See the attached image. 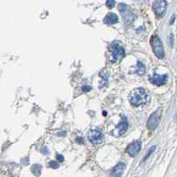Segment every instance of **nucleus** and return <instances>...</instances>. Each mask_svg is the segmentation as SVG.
<instances>
[{"mask_svg":"<svg viewBox=\"0 0 177 177\" xmlns=\"http://www.w3.org/2000/svg\"><path fill=\"white\" fill-rule=\"evenodd\" d=\"M150 94L147 93V91L144 88L139 87L131 92L129 95V101L133 106L139 107L147 104L150 101Z\"/></svg>","mask_w":177,"mask_h":177,"instance_id":"nucleus-1","label":"nucleus"},{"mask_svg":"<svg viewBox=\"0 0 177 177\" xmlns=\"http://www.w3.org/2000/svg\"><path fill=\"white\" fill-rule=\"evenodd\" d=\"M110 51L111 53L110 61L112 63H116L123 59L126 56V51L124 46L119 41H114L110 45Z\"/></svg>","mask_w":177,"mask_h":177,"instance_id":"nucleus-2","label":"nucleus"},{"mask_svg":"<svg viewBox=\"0 0 177 177\" xmlns=\"http://www.w3.org/2000/svg\"><path fill=\"white\" fill-rule=\"evenodd\" d=\"M150 43H151L154 54L159 59H163L165 57V51H164V46H163L160 37L158 35H153L151 37Z\"/></svg>","mask_w":177,"mask_h":177,"instance_id":"nucleus-3","label":"nucleus"},{"mask_svg":"<svg viewBox=\"0 0 177 177\" xmlns=\"http://www.w3.org/2000/svg\"><path fill=\"white\" fill-rule=\"evenodd\" d=\"M161 115H162V110L159 109L156 111H154L151 115L150 116L149 120L147 122V127H148L149 130L153 131V130H155L158 127L159 124V121H160Z\"/></svg>","mask_w":177,"mask_h":177,"instance_id":"nucleus-4","label":"nucleus"},{"mask_svg":"<svg viewBox=\"0 0 177 177\" xmlns=\"http://www.w3.org/2000/svg\"><path fill=\"white\" fill-rule=\"evenodd\" d=\"M167 2L165 0H158L153 2L152 8L158 18H160L165 15L167 11Z\"/></svg>","mask_w":177,"mask_h":177,"instance_id":"nucleus-5","label":"nucleus"},{"mask_svg":"<svg viewBox=\"0 0 177 177\" xmlns=\"http://www.w3.org/2000/svg\"><path fill=\"white\" fill-rule=\"evenodd\" d=\"M104 135L99 130H91L88 134V140L91 144H100L103 142Z\"/></svg>","mask_w":177,"mask_h":177,"instance_id":"nucleus-6","label":"nucleus"},{"mask_svg":"<svg viewBox=\"0 0 177 177\" xmlns=\"http://www.w3.org/2000/svg\"><path fill=\"white\" fill-rule=\"evenodd\" d=\"M167 79H168V76L167 74H154L153 76H151L149 77V80L152 85H158V86H160L163 85L167 84Z\"/></svg>","mask_w":177,"mask_h":177,"instance_id":"nucleus-7","label":"nucleus"},{"mask_svg":"<svg viewBox=\"0 0 177 177\" xmlns=\"http://www.w3.org/2000/svg\"><path fill=\"white\" fill-rule=\"evenodd\" d=\"M141 149H142V143L140 141H135L127 146V151L130 157L134 158L140 152Z\"/></svg>","mask_w":177,"mask_h":177,"instance_id":"nucleus-8","label":"nucleus"},{"mask_svg":"<svg viewBox=\"0 0 177 177\" xmlns=\"http://www.w3.org/2000/svg\"><path fill=\"white\" fill-rule=\"evenodd\" d=\"M128 127V121H127V118L126 116L122 115L121 116V121L118 123V125L117 126V129L118 131V135H124L127 130Z\"/></svg>","mask_w":177,"mask_h":177,"instance_id":"nucleus-9","label":"nucleus"},{"mask_svg":"<svg viewBox=\"0 0 177 177\" xmlns=\"http://www.w3.org/2000/svg\"><path fill=\"white\" fill-rule=\"evenodd\" d=\"M126 168V164L123 162H119L118 165L112 169L111 171V177H121L124 170Z\"/></svg>","mask_w":177,"mask_h":177,"instance_id":"nucleus-10","label":"nucleus"},{"mask_svg":"<svg viewBox=\"0 0 177 177\" xmlns=\"http://www.w3.org/2000/svg\"><path fill=\"white\" fill-rule=\"evenodd\" d=\"M118 22V17L114 13H109L106 16L104 17V23L108 25H112Z\"/></svg>","mask_w":177,"mask_h":177,"instance_id":"nucleus-11","label":"nucleus"},{"mask_svg":"<svg viewBox=\"0 0 177 177\" xmlns=\"http://www.w3.org/2000/svg\"><path fill=\"white\" fill-rule=\"evenodd\" d=\"M122 16H123V19H124V22L127 26H129L135 20V16L132 13L128 12V11H126L124 13H122Z\"/></svg>","mask_w":177,"mask_h":177,"instance_id":"nucleus-12","label":"nucleus"},{"mask_svg":"<svg viewBox=\"0 0 177 177\" xmlns=\"http://www.w3.org/2000/svg\"><path fill=\"white\" fill-rule=\"evenodd\" d=\"M145 70H146V68L144 66V64L142 62V61H137V64H136V66L135 68V73L136 74H138V75H144V73H145Z\"/></svg>","mask_w":177,"mask_h":177,"instance_id":"nucleus-13","label":"nucleus"},{"mask_svg":"<svg viewBox=\"0 0 177 177\" xmlns=\"http://www.w3.org/2000/svg\"><path fill=\"white\" fill-rule=\"evenodd\" d=\"M31 171L36 176H39L41 174V171H42V166L39 164H35L31 167Z\"/></svg>","mask_w":177,"mask_h":177,"instance_id":"nucleus-14","label":"nucleus"},{"mask_svg":"<svg viewBox=\"0 0 177 177\" xmlns=\"http://www.w3.org/2000/svg\"><path fill=\"white\" fill-rule=\"evenodd\" d=\"M48 167H50V168L53 169H57L59 168V164H58V162H56V161H50L49 163H48Z\"/></svg>","mask_w":177,"mask_h":177,"instance_id":"nucleus-15","label":"nucleus"},{"mask_svg":"<svg viewBox=\"0 0 177 177\" xmlns=\"http://www.w3.org/2000/svg\"><path fill=\"white\" fill-rule=\"evenodd\" d=\"M155 149H156V146H152L151 148L149 150V151L146 153V155H145V157H144V160H146V159H147L151 156V155L152 153L154 152V151H155Z\"/></svg>","mask_w":177,"mask_h":177,"instance_id":"nucleus-16","label":"nucleus"},{"mask_svg":"<svg viewBox=\"0 0 177 177\" xmlns=\"http://www.w3.org/2000/svg\"><path fill=\"white\" fill-rule=\"evenodd\" d=\"M118 9L120 11V13H124V12H126L127 10V6L126 4H124V3H121L118 6Z\"/></svg>","mask_w":177,"mask_h":177,"instance_id":"nucleus-17","label":"nucleus"},{"mask_svg":"<svg viewBox=\"0 0 177 177\" xmlns=\"http://www.w3.org/2000/svg\"><path fill=\"white\" fill-rule=\"evenodd\" d=\"M106 5H107V6L109 8H112L115 6V1H113V0H107L106 1Z\"/></svg>","mask_w":177,"mask_h":177,"instance_id":"nucleus-18","label":"nucleus"},{"mask_svg":"<svg viewBox=\"0 0 177 177\" xmlns=\"http://www.w3.org/2000/svg\"><path fill=\"white\" fill-rule=\"evenodd\" d=\"M91 89H92V87L90 85H85L82 86V91L83 92H89Z\"/></svg>","mask_w":177,"mask_h":177,"instance_id":"nucleus-19","label":"nucleus"},{"mask_svg":"<svg viewBox=\"0 0 177 177\" xmlns=\"http://www.w3.org/2000/svg\"><path fill=\"white\" fill-rule=\"evenodd\" d=\"M56 159H57V161H58L59 163H61V162L64 161V157H63L62 155H61V154H57V155H56Z\"/></svg>","mask_w":177,"mask_h":177,"instance_id":"nucleus-20","label":"nucleus"},{"mask_svg":"<svg viewBox=\"0 0 177 177\" xmlns=\"http://www.w3.org/2000/svg\"><path fill=\"white\" fill-rule=\"evenodd\" d=\"M169 44L173 47V45H174V36H173V34H170V36H169Z\"/></svg>","mask_w":177,"mask_h":177,"instance_id":"nucleus-21","label":"nucleus"},{"mask_svg":"<svg viewBox=\"0 0 177 177\" xmlns=\"http://www.w3.org/2000/svg\"><path fill=\"white\" fill-rule=\"evenodd\" d=\"M41 152H42V154H44V155H47V154L49 153V150H48L46 147H43L42 149H41Z\"/></svg>","mask_w":177,"mask_h":177,"instance_id":"nucleus-22","label":"nucleus"},{"mask_svg":"<svg viewBox=\"0 0 177 177\" xmlns=\"http://www.w3.org/2000/svg\"><path fill=\"white\" fill-rule=\"evenodd\" d=\"M76 141H77V143H78V144H83V138H82V137H77Z\"/></svg>","mask_w":177,"mask_h":177,"instance_id":"nucleus-23","label":"nucleus"},{"mask_svg":"<svg viewBox=\"0 0 177 177\" xmlns=\"http://www.w3.org/2000/svg\"><path fill=\"white\" fill-rule=\"evenodd\" d=\"M175 21V15H173L172 18H171V20H170V22H169V23L170 24H174Z\"/></svg>","mask_w":177,"mask_h":177,"instance_id":"nucleus-24","label":"nucleus"},{"mask_svg":"<svg viewBox=\"0 0 177 177\" xmlns=\"http://www.w3.org/2000/svg\"><path fill=\"white\" fill-rule=\"evenodd\" d=\"M58 135H59V136H66V132H61V133H59Z\"/></svg>","mask_w":177,"mask_h":177,"instance_id":"nucleus-25","label":"nucleus"},{"mask_svg":"<svg viewBox=\"0 0 177 177\" xmlns=\"http://www.w3.org/2000/svg\"><path fill=\"white\" fill-rule=\"evenodd\" d=\"M103 115L105 116V115H107V112H105V111H103Z\"/></svg>","mask_w":177,"mask_h":177,"instance_id":"nucleus-26","label":"nucleus"}]
</instances>
